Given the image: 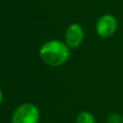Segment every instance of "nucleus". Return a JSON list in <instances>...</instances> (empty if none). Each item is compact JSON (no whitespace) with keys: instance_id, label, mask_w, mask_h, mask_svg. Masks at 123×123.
<instances>
[{"instance_id":"f257e3e1","label":"nucleus","mask_w":123,"mask_h":123,"mask_svg":"<svg viewBox=\"0 0 123 123\" xmlns=\"http://www.w3.org/2000/svg\"><path fill=\"white\" fill-rule=\"evenodd\" d=\"M70 48L66 42L60 40H49L41 45L39 55L45 64L53 67L62 66L68 61Z\"/></svg>"},{"instance_id":"f03ea898","label":"nucleus","mask_w":123,"mask_h":123,"mask_svg":"<svg viewBox=\"0 0 123 123\" xmlns=\"http://www.w3.org/2000/svg\"><path fill=\"white\" fill-rule=\"evenodd\" d=\"M40 111L35 104L25 103L13 111L11 123H39Z\"/></svg>"},{"instance_id":"7ed1b4c3","label":"nucleus","mask_w":123,"mask_h":123,"mask_svg":"<svg viewBox=\"0 0 123 123\" xmlns=\"http://www.w3.org/2000/svg\"><path fill=\"white\" fill-rule=\"evenodd\" d=\"M118 29V21L112 14H104L96 22V32L99 37L109 38Z\"/></svg>"},{"instance_id":"20e7f679","label":"nucleus","mask_w":123,"mask_h":123,"mask_svg":"<svg viewBox=\"0 0 123 123\" xmlns=\"http://www.w3.org/2000/svg\"><path fill=\"white\" fill-rule=\"evenodd\" d=\"M84 38L83 28L79 24H71L65 31V42L70 49H77L81 45Z\"/></svg>"},{"instance_id":"39448f33","label":"nucleus","mask_w":123,"mask_h":123,"mask_svg":"<svg viewBox=\"0 0 123 123\" xmlns=\"http://www.w3.org/2000/svg\"><path fill=\"white\" fill-rule=\"evenodd\" d=\"M76 123H95V118L89 111H81L77 116Z\"/></svg>"},{"instance_id":"423d86ee","label":"nucleus","mask_w":123,"mask_h":123,"mask_svg":"<svg viewBox=\"0 0 123 123\" xmlns=\"http://www.w3.org/2000/svg\"><path fill=\"white\" fill-rule=\"evenodd\" d=\"M107 123H123V116L113 112L107 117Z\"/></svg>"},{"instance_id":"0eeeda50","label":"nucleus","mask_w":123,"mask_h":123,"mask_svg":"<svg viewBox=\"0 0 123 123\" xmlns=\"http://www.w3.org/2000/svg\"><path fill=\"white\" fill-rule=\"evenodd\" d=\"M2 99H3V95H2V91H1V89H0V105H1V103H2Z\"/></svg>"}]
</instances>
